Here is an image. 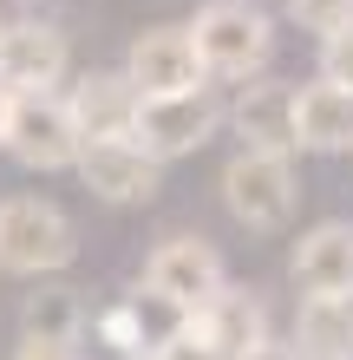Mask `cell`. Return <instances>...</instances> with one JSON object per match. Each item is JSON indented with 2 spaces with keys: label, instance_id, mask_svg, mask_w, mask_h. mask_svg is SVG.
I'll list each match as a JSON object with an SVG mask.
<instances>
[{
  "label": "cell",
  "instance_id": "obj_11",
  "mask_svg": "<svg viewBox=\"0 0 353 360\" xmlns=\"http://www.w3.org/2000/svg\"><path fill=\"white\" fill-rule=\"evenodd\" d=\"M124 72H131V86H138L144 98L210 86V72H203V53H197L190 27H144L131 46H124Z\"/></svg>",
  "mask_w": 353,
  "mask_h": 360
},
{
  "label": "cell",
  "instance_id": "obj_13",
  "mask_svg": "<svg viewBox=\"0 0 353 360\" xmlns=\"http://www.w3.org/2000/svg\"><path fill=\"white\" fill-rule=\"evenodd\" d=\"M288 275H295V288L307 302H353V223L327 217L314 229H301Z\"/></svg>",
  "mask_w": 353,
  "mask_h": 360
},
{
  "label": "cell",
  "instance_id": "obj_14",
  "mask_svg": "<svg viewBox=\"0 0 353 360\" xmlns=\"http://www.w3.org/2000/svg\"><path fill=\"white\" fill-rule=\"evenodd\" d=\"M66 105H72V118H79L86 138H131L144 92L131 86L124 66H105V72H79L72 92H66Z\"/></svg>",
  "mask_w": 353,
  "mask_h": 360
},
{
  "label": "cell",
  "instance_id": "obj_12",
  "mask_svg": "<svg viewBox=\"0 0 353 360\" xmlns=\"http://www.w3.org/2000/svg\"><path fill=\"white\" fill-rule=\"evenodd\" d=\"M295 105H301V86H288V79H248V86H236L229 124H236L242 151H281V158H295L301 151Z\"/></svg>",
  "mask_w": 353,
  "mask_h": 360
},
{
  "label": "cell",
  "instance_id": "obj_24",
  "mask_svg": "<svg viewBox=\"0 0 353 360\" xmlns=\"http://www.w3.org/2000/svg\"><path fill=\"white\" fill-rule=\"evenodd\" d=\"M0 275H7V269H0Z\"/></svg>",
  "mask_w": 353,
  "mask_h": 360
},
{
  "label": "cell",
  "instance_id": "obj_18",
  "mask_svg": "<svg viewBox=\"0 0 353 360\" xmlns=\"http://www.w3.org/2000/svg\"><path fill=\"white\" fill-rule=\"evenodd\" d=\"M281 13L295 20L301 33H314V39H327V33L353 27V0H281Z\"/></svg>",
  "mask_w": 353,
  "mask_h": 360
},
{
  "label": "cell",
  "instance_id": "obj_8",
  "mask_svg": "<svg viewBox=\"0 0 353 360\" xmlns=\"http://www.w3.org/2000/svg\"><path fill=\"white\" fill-rule=\"evenodd\" d=\"M144 288H157V295H171L177 308H210L222 288H229V269H222L216 256V243L210 236H164L151 256H144V275H138Z\"/></svg>",
  "mask_w": 353,
  "mask_h": 360
},
{
  "label": "cell",
  "instance_id": "obj_5",
  "mask_svg": "<svg viewBox=\"0 0 353 360\" xmlns=\"http://www.w3.org/2000/svg\"><path fill=\"white\" fill-rule=\"evenodd\" d=\"M222 124H229V105H222L210 86H197V92H164V98H144L138 105V144L151 158H164V164H177V158H190V151H203Z\"/></svg>",
  "mask_w": 353,
  "mask_h": 360
},
{
  "label": "cell",
  "instance_id": "obj_6",
  "mask_svg": "<svg viewBox=\"0 0 353 360\" xmlns=\"http://www.w3.org/2000/svg\"><path fill=\"white\" fill-rule=\"evenodd\" d=\"M92 334L105 341L118 360H144V354H177L183 334H190V308H177L171 295L157 288H131L124 302H112L105 314L92 321Z\"/></svg>",
  "mask_w": 353,
  "mask_h": 360
},
{
  "label": "cell",
  "instance_id": "obj_16",
  "mask_svg": "<svg viewBox=\"0 0 353 360\" xmlns=\"http://www.w3.org/2000/svg\"><path fill=\"white\" fill-rule=\"evenodd\" d=\"M295 347L307 360H353V302H307L301 295Z\"/></svg>",
  "mask_w": 353,
  "mask_h": 360
},
{
  "label": "cell",
  "instance_id": "obj_19",
  "mask_svg": "<svg viewBox=\"0 0 353 360\" xmlns=\"http://www.w3.org/2000/svg\"><path fill=\"white\" fill-rule=\"evenodd\" d=\"M314 79H334V86H353V27L327 33L321 39V72Z\"/></svg>",
  "mask_w": 353,
  "mask_h": 360
},
{
  "label": "cell",
  "instance_id": "obj_15",
  "mask_svg": "<svg viewBox=\"0 0 353 360\" xmlns=\"http://www.w3.org/2000/svg\"><path fill=\"white\" fill-rule=\"evenodd\" d=\"M295 124H301V151H314V158L353 151V86H334V79L301 86Z\"/></svg>",
  "mask_w": 353,
  "mask_h": 360
},
{
  "label": "cell",
  "instance_id": "obj_1",
  "mask_svg": "<svg viewBox=\"0 0 353 360\" xmlns=\"http://www.w3.org/2000/svg\"><path fill=\"white\" fill-rule=\"evenodd\" d=\"M190 39L203 53V72L229 79V86L262 79L268 59H275V20L255 0H203L190 13Z\"/></svg>",
  "mask_w": 353,
  "mask_h": 360
},
{
  "label": "cell",
  "instance_id": "obj_3",
  "mask_svg": "<svg viewBox=\"0 0 353 360\" xmlns=\"http://www.w3.org/2000/svg\"><path fill=\"white\" fill-rule=\"evenodd\" d=\"M222 210H229V223H242L248 236H275V229L295 223L301 210V177H295V158L281 151H236L222 164Z\"/></svg>",
  "mask_w": 353,
  "mask_h": 360
},
{
  "label": "cell",
  "instance_id": "obj_22",
  "mask_svg": "<svg viewBox=\"0 0 353 360\" xmlns=\"http://www.w3.org/2000/svg\"><path fill=\"white\" fill-rule=\"evenodd\" d=\"M7 118H13V92L0 86V138H7Z\"/></svg>",
  "mask_w": 353,
  "mask_h": 360
},
{
  "label": "cell",
  "instance_id": "obj_2",
  "mask_svg": "<svg viewBox=\"0 0 353 360\" xmlns=\"http://www.w3.org/2000/svg\"><path fill=\"white\" fill-rule=\"evenodd\" d=\"M79 262V223L53 197H0V269L46 282Z\"/></svg>",
  "mask_w": 353,
  "mask_h": 360
},
{
  "label": "cell",
  "instance_id": "obj_9",
  "mask_svg": "<svg viewBox=\"0 0 353 360\" xmlns=\"http://www.w3.org/2000/svg\"><path fill=\"white\" fill-rule=\"evenodd\" d=\"M72 171H79V184H86L98 203H118V210L151 203L164 190V158H151L138 138H86V151H79Z\"/></svg>",
  "mask_w": 353,
  "mask_h": 360
},
{
  "label": "cell",
  "instance_id": "obj_23",
  "mask_svg": "<svg viewBox=\"0 0 353 360\" xmlns=\"http://www.w3.org/2000/svg\"><path fill=\"white\" fill-rule=\"evenodd\" d=\"M144 360H177V354H144Z\"/></svg>",
  "mask_w": 353,
  "mask_h": 360
},
{
  "label": "cell",
  "instance_id": "obj_10",
  "mask_svg": "<svg viewBox=\"0 0 353 360\" xmlns=\"http://www.w3.org/2000/svg\"><path fill=\"white\" fill-rule=\"evenodd\" d=\"M72 72V39L59 20H7L0 27V86L7 92H53Z\"/></svg>",
  "mask_w": 353,
  "mask_h": 360
},
{
  "label": "cell",
  "instance_id": "obj_7",
  "mask_svg": "<svg viewBox=\"0 0 353 360\" xmlns=\"http://www.w3.org/2000/svg\"><path fill=\"white\" fill-rule=\"evenodd\" d=\"M268 341V302L255 288H222L210 308L190 314V334H183L177 360H242Z\"/></svg>",
  "mask_w": 353,
  "mask_h": 360
},
{
  "label": "cell",
  "instance_id": "obj_4",
  "mask_svg": "<svg viewBox=\"0 0 353 360\" xmlns=\"http://www.w3.org/2000/svg\"><path fill=\"white\" fill-rule=\"evenodd\" d=\"M0 151H7L20 171H72L79 151H86V131H79L66 92H13V118H7V138H0Z\"/></svg>",
  "mask_w": 353,
  "mask_h": 360
},
{
  "label": "cell",
  "instance_id": "obj_21",
  "mask_svg": "<svg viewBox=\"0 0 353 360\" xmlns=\"http://www.w3.org/2000/svg\"><path fill=\"white\" fill-rule=\"evenodd\" d=\"M242 360H307V354H301L295 341H262L255 354H242Z\"/></svg>",
  "mask_w": 353,
  "mask_h": 360
},
{
  "label": "cell",
  "instance_id": "obj_17",
  "mask_svg": "<svg viewBox=\"0 0 353 360\" xmlns=\"http://www.w3.org/2000/svg\"><path fill=\"white\" fill-rule=\"evenodd\" d=\"M20 334H33V341H79V334H86V302H79V288L39 282L27 295V308H20Z\"/></svg>",
  "mask_w": 353,
  "mask_h": 360
},
{
  "label": "cell",
  "instance_id": "obj_20",
  "mask_svg": "<svg viewBox=\"0 0 353 360\" xmlns=\"http://www.w3.org/2000/svg\"><path fill=\"white\" fill-rule=\"evenodd\" d=\"M13 360H86V354H79V341H33V334H20Z\"/></svg>",
  "mask_w": 353,
  "mask_h": 360
}]
</instances>
